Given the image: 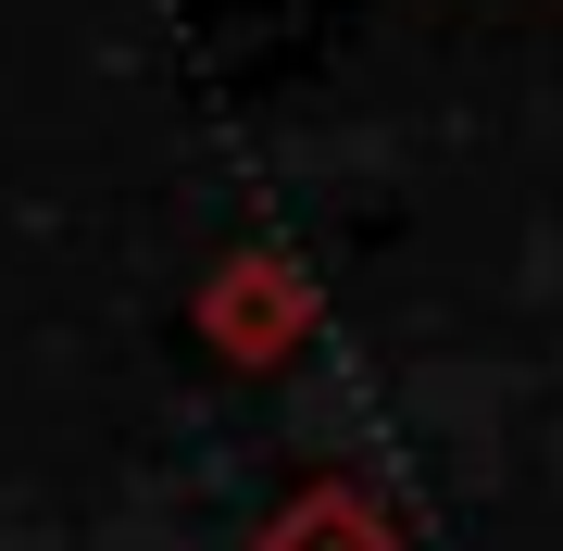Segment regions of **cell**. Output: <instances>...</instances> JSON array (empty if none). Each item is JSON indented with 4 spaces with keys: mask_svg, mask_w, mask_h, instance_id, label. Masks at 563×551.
<instances>
[{
    "mask_svg": "<svg viewBox=\"0 0 563 551\" xmlns=\"http://www.w3.org/2000/svg\"><path fill=\"white\" fill-rule=\"evenodd\" d=\"M188 327H201L239 376H263V364H288V351L313 339V288H301V264H276V251H225L201 276V301H188Z\"/></svg>",
    "mask_w": 563,
    "mask_h": 551,
    "instance_id": "cell-1",
    "label": "cell"
},
{
    "mask_svg": "<svg viewBox=\"0 0 563 551\" xmlns=\"http://www.w3.org/2000/svg\"><path fill=\"white\" fill-rule=\"evenodd\" d=\"M251 551H401V527H388V514L351 489V476H313V489L288 502V514H276V527H263Z\"/></svg>",
    "mask_w": 563,
    "mask_h": 551,
    "instance_id": "cell-2",
    "label": "cell"
}]
</instances>
